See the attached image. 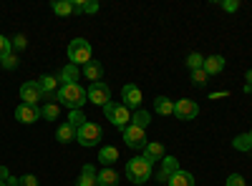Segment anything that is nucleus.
Here are the masks:
<instances>
[{
  "label": "nucleus",
  "mask_w": 252,
  "mask_h": 186,
  "mask_svg": "<svg viewBox=\"0 0 252 186\" xmlns=\"http://www.w3.org/2000/svg\"><path fill=\"white\" fill-rule=\"evenodd\" d=\"M89 98V91L83 88L81 83H71V86H61L56 91V101H58V106H66L71 111H81V106L86 103Z\"/></svg>",
  "instance_id": "nucleus-1"
},
{
  "label": "nucleus",
  "mask_w": 252,
  "mask_h": 186,
  "mask_svg": "<svg viewBox=\"0 0 252 186\" xmlns=\"http://www.w3.org/2000/svg\"><path fill=\"white\" fill-rule=\"evenodd\" d=\"M126 179H129L131 184H146L152 179V163L146 161L144 156H134L129 159V163H126Z\"/></svg>",
  "instance_id": "nucleus-2"
},
{
  "label": "nucleus",
  "mask_w": 252,
  "mask_h": 186,
  "mask_svg": "<svg viewBox=\"0 0 252 186\" xmlns=\"http://www.w3.org/2000/svg\"><path fill=\"white\" fill-rule=\"evenodd\" d=\"M91 53H94V48H91V43L89 40H83V38H76V40H71V46H68V60L73 66H86L89 60H91Z\"/></svg>",
  "instance_id": "nucleus-3"
},
{
  "label": "nucleus",
  "mask_w": 252,
  "mask_h": 186,
  "mask_svg": "<svg viewBox=\"0 0 252 186\" xmlns=\"http://www.w3.org/2000/svg\"><path fill=\"white\" fill-rule=\"evenodd\" d=\"M103 113H106V118L114 123L116 129H126L131 123V111L124 106V103H116V101H109L106 106H103Z\"/></svg>",
  "instance_id": "nucleus-4"
},
{
  "label": "nucleus",
  "mask_w": 252,
  "mask_h": 186,
  "mask_svg": "<svg viewBox=\"0 0 252 186\" xmlns=\"http://www.w3.org/2000/svg\"><path fill=\"white\" fill-rule=\"evenodd\" d=\"M101 138H103V131H101L98 123H94V121H86L81 129H76V141L81 143V146H86V149L98 146Z\"/></svg>",
  "instance_id": "nucleus-5"
},
{
  "label": "nucleus",
  "mask_w": 252,
  "mask_h": 186,
  "mask_svg": "<svg viewBox=\"0 0 252 186\" xmlns=\"http://www.w3.org/2000/svg\"><path fill=\"white\" fill-rule=\"evenodd\" d=\"M121 133H124V141H126V146H129V149H144L146 143H149V141H146V131L134 126V123H129L126 129H121Z\"/></svg>",
  "instance_id": "nucleus-6"
},
{
  "label": "nucleus",
  "mask_w": 252,
  "mask_h": 186,
  "mask_svg": "<svg viewBox=\"0 0 252 186\" xmlns=\"http://www.w3.org/2000/svg\"><path fill=\"white\" fill-rule=\"evenodd\" d=\"M197 113H199V106L192 98H182L174 103V116L179 121H192V118H197Z\"/></svg>",
  "instance_id": "nucleus-7"
},
{
  "label": "nucleus",
  "mask_w": 252,
  "mask_h": 186,
  "mask_svg": "<svg viewBox=\"0 0 252 186\" xmlns=\"http://www.w3.org/2000/svg\"><path fill=\"white\" fill-rule=\"evenodd\" d=\"M20 98H23V103H28V106H38V101H43V91H40L38 80H26V83L20 86Z\"/></svg>",
  "instance_id": "nucleus-8"
},
{
  "label": "nucleus",
  "mask_w": 252,
  "mask_h": 186,
  "mask_svg": "<svg viewBox=\"0 0 252 186\" xmlns=\"http://www.w3.org/2000/svg\"><path fill=\"white\" fill-rule=\"evenodd\" d=\"M89 101L103 108V106H106V103L111 101V91H109V86H106V83H91V86H89Z\"/></svg>",
  "instance_id": "nucleus-9"
},
{
  "label": "nucleus",
  "mask_w": 252,
  "mask_h": 186,
  "mask_svg": "<svg viewBox=\"0 0 252 186\" xmlns=\"http://www.w3.org/2000/svg\"><path fill=\"white\" fill-rule=\"evenodd\" d=\"M121 98H124V106H126V108L139 111V106H141V88L134 86V83H126V86L121 88Z\"/></svg>",
  "instance_id": "nucleus-10"
},
{
  "label": "nucleus",
  "mask_w": 252,
  "mask_h": 186,
  "mask_svg": "<svg viewBox=\"0 0 252 186\" xmlns=\"http://www.w3.org/2000/svg\"><path fill=\"white\" fill-rule=\"evenodd\" d=\"M40 118V108L38 106H28V103H20L15 108V121L20 123H35Z\"/></svg>",
  "instance_id": "nucleus-11"
},
{
  "label": "nucleus",
  "mask_w": 252,
  "mask_h": 186,
  "mask_svg": "<svg viewBox=\"0 0 252 186\" xmlns=\"http://www.w3.org/2000/svg\"><path fill=\"white\" fill-rule=\"evenodd\" d=\"M58 83L61 86H71V83H78V78H81V68L78 66H73V63H68V66H63L61 71H58Z\"/></svg>",
  "instance_id": "nucleus-12"
},
{
  "label": "nucleus",
  "mask_w": 252,
  "mask_h": 186,
  "mask_svg": "<svg viewBox=\"0 0 252 186\" xmlns=\"http://www.w3.org/2000/svg\"><path fill=\"white\" fill-rule=\"evenodd\" d=\"M177 171H179V161H177L174 156H164L161 169H159V174H157V181H169Z\"/></svg>",
  "instance_id": "nucleus-13"
},
{
  "label": "nucleus",
  "mask_w": 252,
  "mask_h": 186,
  "mask_svg": "<svg viewBox=\"0 0 252 186\" xmlns=\"http://www.w3.org/2000/svg\"><path fill=\"white\" fill-rule=\"evenodd\" d=\"M96 174H98V171L91 166V163H83V166H81V174H78V181H76V186H98Z\"/></svg>",
  "instance_id": "nucleus-14"
},
{
  "label": "nucleus",
  "mask_w": 252,
  "mask_h": 186,
  "mask_svg": "<svg viewBox=\"0 0 252 186\" xmlns=\"http://www.w3.org/2000/svg\"><path fill=\"white\" fill-rule=\"evenodd\" d=\"M81 73L86 76V80H94V83H101V78H103V66L98 63V60H89V63L81 68Z\"/></svg>",
  "instance_id": "nucleus-15"
},
{
  "label": "nucleus",
  "mask_w": 252,
  "mask_h": 186,
  "mask_svg": "<svg viewBox=\"0 0 252 186\" xmlns=\"http://www.w3.org/2000/svg\"><path fill=\"white\" fill-rule=\"evenodd\" d=\"M164 146L161 143H157V141H152V143H146L144 146V159L149 161V163H157V161H164Z\"/></svg>",
  "instance_id": "nucleus-16"
},
{
  "label": "nucleus",
  "mask_w": 252,
  "mask_h": 186,
  "mask_svg": "<svg viewBox=\"0 0 252 186\" xmlns=\"http://www.w3.org/2000/svg\"><path fill=\"white\" fill-rule=\"evenodd\" d=\"M224 63L227 60L222 55H209V58H204V73L207 76H217V73L224 71Z\"/></svg>",
  "instance_id": "nucleus-17"
},
{
  "label": "nucleus",
  "mask_w": 252,
  "mask_h": 186,
  "mask_svg": "<svg viewBox=\"0 0 252 186\" xmlns=\"http://www.w3.org/2000/svg\"><path fill=\"white\" fill-rule=\"evenodd\" d=\"M154 111L159 116H174V101H169L166 96H157L154 98Z\"/></svg>",
  "instance_id": "nucleus-18"
},
{
  "label": "nucleus",
  "mask_w": 252,
  "mask_h": 186,
  "mask_svg": "<svg viewBox=\"0 0 252 186\" xmlns=\"http://www.w3.org/2000/svg\"><path fill=\"white\" fill-rule=\"evenodd\" d=\"M96 179H98V186H116V184H119V174H116L111 166H103V169L96 174Z\"/></svg>",
  "instance_id": "nucleus-19"
},
{
  "label": "nucleus",
  "mask_w": 252,
  "mask_h": 186,
  "mask_svg": "<svg viewBox=\"0 0 252 186\" xmlns=\"http://www.w3.org/2000/svg\"><path fill=\"white\" fill-rule=\"evenodd\" d=\"M56 141H58V143H71V141H76V129L71 126L68 121L58 126V131H56Z\"/></svg>",
  "instance_id": "nucleus-20"
},
{
  "label": "nucleus",
  "mask_w": 252,
  "mask_h": 186,
  "mask_svg": "<svg viewBox=\"0 0 252 186\" xmlns=\"http://www.w3.org/2000/svg\"><path fill=\"white\" fill-rule=\"evenodd\" d=\"M98 161L103 163V166H114V163L119 161V149L116 146H103L98 151Z\"/></svg>",
  "instance_id": "nucleus-21"
},
{
  "label": "nucleus",
  "mask_w": 252,
  "mask_h": 186,
  "mask_svg": "<svg viewBox=\"0 0 252 186\" xmlns=\"http://www.w3.org/2000/svg\"><path fill=\"white\" fill-rule=\"evenodd\" d=\"M166 184H169V186H194V176L189 174V171H182V169H179Z\"/></svg>",
  "instance_id": "nucleus-22"
},
{
  "label": "nucleus",
  "mask_w": 252,
  "mask_h": 186,
  "mask_svg": "<svg viewBox=\"0 0 252 186\" xmlns=\"http://www.w3.org/2000/svg\"><path fill=\"white\" fill-rule=\"evenodd\" d=\"M38 86H40V91H43V96H51V93H56L58 88V78L56 76H40L38 78Z\"/></svg>",
  "instance_id": "nucleus-23"
},
{
  "label": "nucleus",
  "mask_w": 252,
  "mask_h": 186,
  "mask_svg": "<svg viewBox=\"0 0 252 186\" xmlns=\"http://www.w3.org/2000/svg\"><path fill=\"white\" fill-rule=\"evenodd\" d=\"M73 13H89V15H94V13H98V3H96V0H76V3H73Z\"/></svg>",
  "instance_id": "nucleus-24"
},
{
  "label": "nucleus",
  "mask_w": 252,
  "mask_h": 186,
  "mask_svg": "<svg viewBox=\"0 0 252 186\" xmlns=\"http://www.w3.org/2000/svg\"><path fill=\"white\" fill-rule=\"evenodd\" d=\"M61 116V106L56 101H48L43 108H40V118H46V121H56Z\"/></svg>",
  "instance_id": "nucleus-25"
},
{
  "label": "nucleus",
  "mask_w": 252,
  "mask_h": 186,
  "mask_svg": "<svg viewBox=\"0 0 252 186\" xmlns=\"http://www.w3.org/2000/svg\"><path fill=\"white\" fill-rule=\"evenodd\" d=\"M131 123H134V126H139V129H144L146 131V126H149V123H152V116H149V111H134L131 113Z\"/></svg>",
  "instance_id": "nucleus-26"
},
{
  "label": "nucleus",
  "mask_w": 252,
  "mask_h": 186,
  "mask_svg": "<svg viewBox=\"0 0 252 186\" xmlns=\"http://www.w3.org/2000/svg\"><path fill=\"white\" fill-rule=\"evenodd\" d=\"M53 13L61 15V18H68L73 13V3H71V0H56V3H53Z\"/></svg>",
  "instance_id": "nucleus-27"
},
{
  "label": "nucleus",
  "mask_w": 252,
  "mask_h": 186,
  "mask_svg": "<svg viewBox=\"0 0 252 186\" xmlns=\"http://www.w3.org/2000/svg\"><path fill=\"white\" fill-rule=\"evenodd\" d=\"M232 146H235L237 151H252V138H250V133H240V136H235Z\"/></svg>",
  "instance_id": "nucleus-28"
},
{
  "label": "nucleus",
  "mask_w": 252,
  "mask_h": 186,
  "mask_svg": "<svg viewBox=\"0 0 252 186\" xmlns=\"http://www.w3.org/2000/svg\"><path fill=\"white\" fill-rule=\"evenodd\" d=\"M187 68H189V71L204 68V55H202V53H189V55H187Z\"/></svg>",
  "instance_id": "nucleus-29"
},
{
  "label": "nucleus",
  "mask_w": 252,
  "mask_h": 186,
  "mask_svg": "<svg viewBox=\"0 0 252 186\" xmlns=\"http://www.w3.org/2000/svg\"><path fill=\"white\" fill-rule=\"evenodd\" d=\"M8 55H13V46H10V38L0 35V60H5Z\"/></svg>",
  "instance_id": "nucleus-30"
},
{
  "label": "nucleus",
  "mask_w": 252,
  "mask_h": 186,
  "mask_svg": "<svg viewBox=\"0 0 252 186\" xmlns=\"http://www.w3.org/2000/svg\"><path fill=\"white\" fill-rule=\"evenodd\" d=\"M207 73H204V68H199V71H192V83L197 86V88H204L207 86Z\"/></svg>",
  "instance_id": "nucleus-31"
},
{
  "label": "nucleus",
  "mask_w": 252,
  "mask_h": 186,
  "mask_svg": "<svg viewBox=\"0 0 252 186\" xmlns=\"http://www.w3.org/2000/svg\"><path fill=\"white\" fill-rule=\"evenodd\" d=\"M68 123H71L73 129H81L83 123H86V116H83L81 111H71V118H68Z\"/></svg>",
  "instance_id": "nucleus-32"
},
{
  "label": "nucleus",
  "mask_w": 252,
  "mask_h": 186,
  "mask_svg": "<svg viewBox=\"0 0 252 186\" xmlns=\"http://www.w3.org/2000/svg\"><path fill=\"white\" fill-rule=\"evenodd\" d=\"M222 10H227V13H237L240 10V0H222Z\"/></svg>",
  "instance_id": "nucleus-33"
},
{
  "label": "nucleus",
  "mask_w": 252,
  "mask_h": 186,
  "mask_svg": "<svg viewBox=\"0 0 252 186\" xmlns=\"http://www.w3.org/2000/svg\"><path fill=\"white\" fill-rule=\"evenodd\" d=\"M10 46H13L15 51H23V48L28 46V38H26V35H15V38L10 40Z\"/></svg>",
  "instance_id": "nucleus-34"
},
{
  "label": "nucleus",
  "mask_w": 252,
  "mask_h": 186,
  "mask_svg": "<svg viewBox=\"0 0 252 186\" xmlns=\"http://www.w3.org/2000/svg\"><path fill=\"white\" fill-rule=\"evenodd\" d=\"M0 66L8 68V71H15V68H18V58H15V55H8L5 60H0Z\"/></svg>",
  "instance_id": "nucleus-35"
},
{
  "label": "nucleus",
  "mask_w": 252,
  "mask_h": 186,
  "mask_svg": "<svg viewBox=\"0 0 252 186\" xmlns=\"http://www.w3.org/2000/svg\"><path fill=\"white\" fill-rule=\"evenodd\" d=\"M18 184H20V186H38V179H35L33 174H26V176L18 179Z\"/></svg>",
  "instance_id": "nucleus-36"
},
{
  "label": "nucleus",
  "mask_w": 252,
  "mask_h": 186,
  "mask_svg": "<svg viewBox=\"0 0 252 186\" xmlns=\"http://www.w3.org/2000/svg\"><path fill=\"white\" fill-rule=\"evenodd\" d=\"M227 186H247V184L240 174H232V176H227Z\"/></svg>",
  "instance_id": "nucleus-37"
},
{
  "label": "nucleus",
  "mask_w": 252,
  "mask_h": 186,
  "mask_svg": "<svg viewBox=\"0 0 252 186\" xmlns=\"http://www.w3.org/2000/svg\"><path fill=\"white\" fill-rule=\"evenodd\" d=\"M252 91V68L247 71V83H245V93H250Z\"/></svg>",
  "instance_id": "nucleus-38"
},
{
  "label": "nucleus",
  "mask_w": 252,
  "mask_h": 186,
  "mask_svg": "<svg viewBox=\"0 0 252 186\" xmlns=\"http://www.w3.org/2000/svg\"><path fill=\"white\" fill-rule=\"evenodd\" d=\"M8 179H10V174H8V169H5V166H0V181H3V184H5Z\"/></svg>",
  "instance_id": "nucleus-39"
},
{
  "label": "nucleus",
  "mask_w": 252,
  "mask_h": 186,
  "mask_svg": "<svg viewBox=\"0 0 252 186\" xmlns=\"http://www.w3.org/2000/svg\"><path fill=\"white\" fill-rule=\"evenodd\" d=\"M222 96H227V91H217V93H212L209 98H222Z\"/></svg>",
  "instance_id": "nucleus-40"
},
{
  "label": "nucleus",
  "mask_w": 252,
  "mask_h": 186,
  "mask_svg": "<svg viewBox=\"0 0 252 186\" xmlns=\"http://www.w3.org/2000/svg\"><path fill=\"white\" fill-rule=\"evenodd\" d=\"M250 138H252V129H250Z\"/></svg>",
  "instance_id": "nucleus-41"
},
{
  "label": "nucleus",
  "mask_w": 252,
  "mask_h": 186,
  "mask_svg": "<svg viewBox=\"0 0 252 186\" xmlns=\"http://www.w3.org/2000/svg\"><path fill=\"white\" fill-rule=\"evenodd\" d=\"M0 186H5V184H3V181H0Z\"/></svg>",
  "instance_id": "nucleus-42"
},
{
  "label": "nucleus",
  "mask_w": 252,
  "mask_h": 186,
  "mask_svg": "<svg viewBox=\"0 0 252 186\" xmlns=\"http://www.w3.org/2000/svg\"><path fill=\"white\" fill-rule=\"evenodd\" d=\"M250 96H252V91H250Z\"/></svg>",
  "instance_id": "nucleus-43"
}]
</instances>
